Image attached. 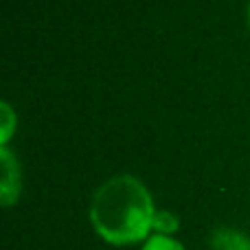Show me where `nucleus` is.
<instances>
[{"label":"nucleus","instance_id":"f257e3e1","mask_svg":"<svg viewBox=\"0 0 250 250\" xmlns=\"http://www.w3.org/2000/svg\"><path fill=\"white\" fill-rule=\"evenodd\" d=\"M154 215L156 208L149 191L129 173L105 180L90 202V222L97 235L114 246L149 239Z\"/></svg>","mask_w":250,"mask_h":250},{"label":"nucleus","instance_id":"f03ea898","mask_svg":"<svg viewBox=\"0 0 250 250\" xmlns=\"http://www.w3.org/2000/svg\"><path fill=\"white\" fill-rule=\"evenodd\" d=\"M0 202L2 207H11L18 200L22 189V176H20V163L13 156L9 147H0Z\"/></svg>","mask_w":250,"mask_h":250},{"label":"nucleus","instance_id":"7ed1b4c3","mask_svg":"<svg viewBox=\"0 0 250 250\" xmlns=\"http://www.w3.org/2000/svg\"><path fill=\"white\" fill-rule=\"evenodd\" d=\"M213 250H250V237L233 229H217L211 237Z\"/></svg>","mask_w":250,"mask_h":250},{"label":"nucleus","instance_id":"20e7f679","mask_svg":"<svg viewBox=\"0 0 250 250\" xmlns=\"http://www.w3.org/2000/svg\"><path fill=\"white\" fill-rule=\"evenodd\" d=\"M0 119H2V129H0V147H7V143L11 141L13 129H16V114H13L9 101L0 104Z\"/></svg>","mask_w":250,"mask_h":250},{"label":"nucleus","instance_id":"39448f33","mask_svg":"<svg viewBox=\"0 0 250 250\" xmlns=\"http://www.w3.org/2000/svg\"><path fill=\"white\" fill-rule=\"evenodd\" d=\"M178 217L173 215V213L169 211H156L154 215V230L156 235H169L171 237V233H176L178 230Z\"/></svg>","mask_w":250,"mask_h":250},{"label":"nucleus","instance_id":"423d86ee","mask_svg":"<svg viewBox=\"0 0 250 250\" xmlns=\"http://www.w3.org/2000/svg\"><path fill=\"white\" fill-rule=\"evenodd\" d=\"M141 250H185V246L169 235H151L149 239H145Z\"/></svg>","mask_w":250,"mask_h":250},{"label":"nucleus","instance_id":"0eeeda50","mask_svg":"<svg viewBox=\"0 0 250 250\" xmlns=\"http://www.w3.org/2000/svg\"><path fill=\"white\" fill-rule=\"evenodd\" d=\"M248 20H250V4H248Z\"/></svg>","mask_w":250,"mask_h":250}]
</instances>
